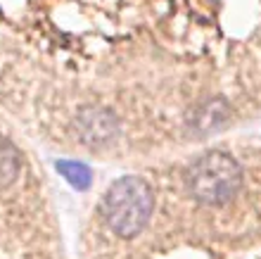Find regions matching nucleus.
I'll use <instances>...</instances> for the list:
<instances>
[{"label": "nucleus", "mask_w": 261, "mask_h": 259, "mask_svg": "<svg viewBox=\"0 0 261 259\" xmlns=\"http://www.w3.org/2000/svg\"><path fill=\"white\" fill-rule=\"evenodd\" d=\"M261 105V0H0V116L50 150L154 162Z\"/></svg>", "instance_id": "nucleus-1"}]
</instances>
